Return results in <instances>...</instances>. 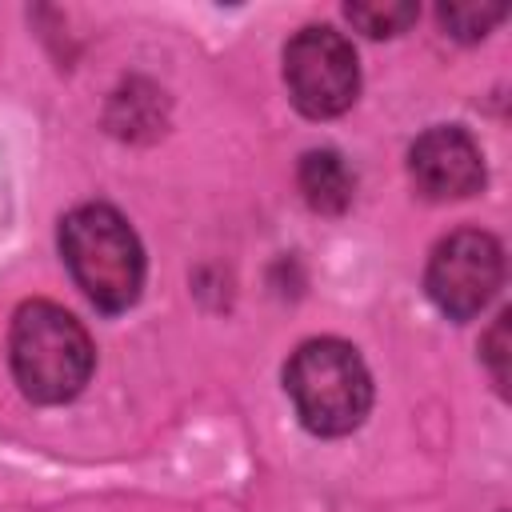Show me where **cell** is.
Segmentation results:
<instances>
[{
    "mask_svg": "<svg viewBox=\"0 0 512 512\" xmlns=\"http://www.w3.org/2000/svg\"><path fill=\"white\" fill-rule=\"evenodd\" d=\"M8 356L20 392L36 404H64L80 396L96 364L84 324L52 300L20 304L12 320Z\"/></svg>",
    "mask_w": 512,
    "mask_h": 512,
    "instance_id": "cell-1",
    "label": "cell"
},
{
    "mask_svg": "<svg viewBox=\"0 0 512 512\" xmlns=\"http://www.w3.org/2000/svg\"><path fill=\"white\" fill-rule=\"evenodd\" d=\"M60 256L100 312H124L144 288V248L108 204H80L60 220Z\"/></svg>",
    "mask_w": 512,
    "mask_h": 512,
    "instance_id": "cell-2",
    "label": "cell"
},
{
    "mask_svg": "<svg viewBox=\"0 0 512 512\" xmlns=\"http://www.w3.org/2000/svg\"><path fill=\"white\" fill-rule=\"evenodd\" d=\"M284 388L300 424L316 436H344L360 428L372 408V376L360 352L332 336L308 340L292 352Z\"/></svg>",
    "mask_w": 512,
    "mask_h": 512,
    "instance_id": "cell-3",
    "label": "cell"
},
{
    "mask_svg": "<svg viewBox=\"0 0 512 512\" xmlns=\"http://www.w3.org/2000/svg\"><path fill=\"white\" fill-rule=\"evenodd\" d=\"M284 84L304 116H340L360 92V64L352 40H344L328 24L300 28L284 48Z\"/></svg>",
    "mask_w": 512,
    "mask_h": 512,
    "instance_id": "cell-4",
    "label": "cell"
},
{
    "mask_svg": "<svg viewBox=\"0 0 512 512\" xmlns=\"http://www.w3.org/2000/svg\"><path fill=\"white\" fill-rule=\"evenodd\" d=\"M504 280V248L496 236L460 228L448 240L432 248L428 260V296L448 320H472L476 312L488 308Z\"/></svg>",
    "mask_w": 512,
    "mask_h": 512,
    "instance_id": "cell-5",
    "label": "cell"
},
{
    "mask_svg": "<svg viewBox=\"0 0 512 512\" xmlns=\"http://www.w3.org/2000/svg\"><path fill=\"white\" fill-rule=\"evenodd\" d=\"M408 172L428 200H464L484 184V156L476 140L456 124H436L408 148Z\"/></svg>",
    "mask_w": 512,
    "mask_h": 512,
    "instance_id": "cell-6",
    "label": "cell"
},
{
    "mask_svg": "<svg viewBox=\"0 0 512 512\" xmlns=\"http://www.w3.org/2000/svg\"><path fill=\"white\" fill-rule=\"evenodd\" d=\"M296 180H300V192H304L308 208H316V212L336 216V212H344V208L352 204V188H356V180H352L348 164H344L336 152H328V148H320V152H304V156H300V172H296Z\"/></svg>",
    "mask_w": 512,
    "mask_h": 512,
    "instance_id": "cell-7",
    "label": "cell"
},
{
    "mask_svg": "<svg viewBox=\"0 0 512 512\" xmlns=\"http://www.w3.org/2000/svg\"><path fill=\"white\" fill-rule=\"evenodd\" d=\"M344 16L368 36H396L416 20V4H344Z\"/></svg>",
    "mask_w": 512,
    "mask_h": 512,
    "instance_id": "cell-8",
    "label": "cell"
},
{
    "mask_svg": "<svg viewBox=\"0 0 512 512\" xmlns=\"http://www.w3.org/2000/svg\"><path fill=\"white\" fill-rule=\"evenodd\" d=\"M500 20H504V8L500 4H444L440 8V24L456 40H480Z\"/></svg>",
    "mask_w": 512,
    "mask_h": 512,
    "instance_id": "cell-9",
    "label": "cell"
},
{
    "mask_svg": "<svg viewBox=\"0 0 512 512\" xmlns=\"http://www.w3.org/2000/svg\"><path fill=\"white\" fill-rule=\"evenodd\" d=\"M504 348H508V312L496 316V324H492V332H488V340H484V360H488V368H492L496 388H504V380H508V372H504Z\"/></svg>",
    "mask_w": 512,
    "mask_h": 512,
    "instance_id": "cell-10",
    "label": "cell"
}]
</instances>
